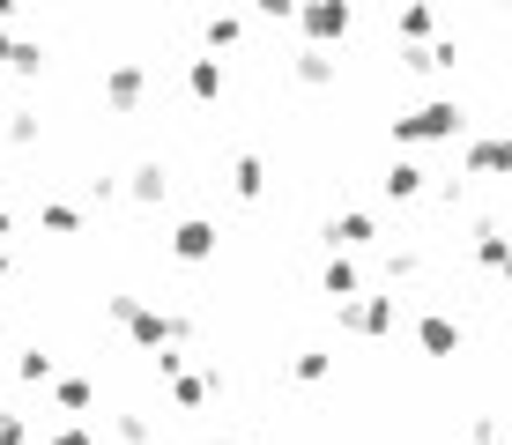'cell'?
<instances>
[{"label":"cell","mask_w":512,"mask_h":445,"mask_svg":"<svg viewBox=\"0 0 512 445\" xmlns=\"http://www.w3.org/2000/svg\"><path fill=\"white\" fill-rule=\"evenodd\" d=\"M15 371H23L30 386H52V356L45 349H23V364H15Z\"/></svg>","instance_id":"e0dca14e"},{"label":"cell","mask_w":512,"mask_h":445,"mask_svg":"<svg viewBox=\"0 0 512 445\" xmlns=\"http://www.w3.org/2000/svg\"><path fill=\"white\" fill-rule=\"evenodd\" d=\"M290 75L305 82V89H327V82H334V60H327L320 45H312V52H297V67H290Z\"/></svg>","instance_id":"7c38bea8"},{"label":"cell","mask_w":512,"mask_h":445,"mask_svg":"<svg viewBox=\"0 0 512 445\" xmlns=\"http://www.w3.org/2000/svg\"><path fill=\"white\" fill-rule=\"evenodd\" d=\"M8 141H15V149H30V141H38V112H15L8 119Z\"/></svg>","instance_id":"7402d4cb"},{"label":"cell","mask_w":512,"mask_h":445,"mask_svg":"<svg viewBox=\"0 0 512 445\" xmlns=\"http://www.w3.org/2000/svg\"><path fill=\"white\" fill-rule=\"evenodd\" d=\"M171 253H179V260H208V253H216V223H179V230H171Z\"/></svg>","instance_id":"8992f818"},{"label":"cell","mask_w":512,"mask_h":445,"mask_svg":"<svg viewBox=\"0 0 512 445\" xmlns=\"http://www.w3.org/2000/svg\"><path fill=\"white\" fill-rule=\"evenodd\" d=\"M8 52H15V45H8V30H0V67H8Z\"/></svg>","instance_id":"83f0119b"},{"label":"cell","mask_w":512,"mask_h":445,"mask_svg":"<svg viewBox=\"0 0 512 445\" xmlns=\"http://www.w3.org/2000/svg\"><path fill=\"white\" fill-rule=\"evenodd\" d=\"M0 445H23V416H0Z\"/></svg>","instance_id":"484cf974"},{"label":"cell","mask_w":512,"mask_h":445,"mask_svg":"<svg viewBox=\"0 0 512 445\" xmlns=\"http://www.w3.org/2000/svg\"><path fill=\"white\" fill-rule=\"evenodd\" d=\"M483 445H512V438H483Z\"/></svg>","instance_id":"4dcf8cb0"},{"label":"cell","mask_w":512,"mask_h":445,"mask_svg":"<svg viewBox=\"0 0 512 445\" xmlns=\"http://www.w3.org/2000/svg\"><path fill=\"white\" fill-rule=\"evenodd\" d=\"M208 45H216V52L238 45V15H216V23H208Z\"/></svg>","instance_id":"cb8c5ba5"},{"label":"cell","mask_w":512,"mask_h":445,"mask_svg":"<svg viewBox=\"0 0 512 445\" xmlns=\"http://www.w3.org/2000/svg\"><path fill=\"white\" fill-rule=\"evenodd\" d=\"M8 67H15V75H45V52H38V45H15Z\"/></svg>","instance_id":"44dd1931"},{"label":"cell","mask_w":512,"mask_h":445,"mask_svg":"<svg viewBox=\"0 0 512 445\" xmlns=\"http://www.w3.org/2000/svg\"><path fill=\"white\" fill-rule=\"evenodd\" d=\"M8 15H15V0H0V23H8Z\"/></svg>","instance_id":"f1b7e54d"},{"label":"cell","mask_w":512,"mask_h":445,"mask_svg":"<svg viewBox=\"0 0 512 445\" xmlns=\"http://www.w3.org/2000/svg\"><path fill=\"white\" fill-rule=\"evenodd\" d=\"M0 238H8V208H0Z\"/></svg>","instance_id":"f546056e"},{"label":"cell","mask_w":512,"mask_h":445,"mask_svg":"<svg viewBox=\"0 0 512 445\" xmlns=\"http://www.w3.org/2000/svg\"><path fill=\"white\" fill-rule=\"evenodd\" d=\"M290 371H297V379H305V386H320V379H327V349H305V356H297Z\"/></svg>","instance_id":"d6986e66"},{"label":"cell","mask_w":512,"mask_h":445,"mask_svg":"<svg viewBox=\"0 0 512 445\" xmlns=\"http://www.w3.org/2000/svg\"><path fill=\"white\" fill-rule=\"evenodd\" d=\"M505 282H512V260H505Z\"/></svg>","instance_id":"d6a6232c"},{"label":"cell","mask_w":512,"mask_h":445,"mask_svg":"<svg viewBox=\"0 0 512 445\" xmlns=\"http://www.w3.org/2000/svg\"><path fill=\"white\" fill-rule=\"evenodd\" d=\"M164 193H171L164 164H141V171H134V201H149V208H156V201H164Z\"/></svg>","instance_id":"5bb4252c"},{"label":"cell","mask_w":512,"mask_h":445,"mask_svg":"<svg viewBox=\"0 0 512 445\" xmlns=\"http://www.w3.org/2000/svg\"><path fill=\"white\" fill-rule=\"evenodd\" d=\"M416 342L431 349V356H453V349H461V327H453V319H438V312H431V319H423V327H416Z\"/></svg>","instance_id":"9c48e42d"},{"label":"cell","mask_w":512,"mask_h":445,"mask_svg":"<svg viewBox=\"0 0 512 445\" xmlns=\"http://www.w3.org/2000/svg\"><path fill=\"white\" fill-rule=\"evenodd\" d=\"M461 104H423V112H409V119H394V141L409 149V141H453L461 134Z\"/></svg>","instance_id":"7a4b0ae2"},{"label":"cell","mask_w":512,"mask_h":445,"mask_svg":"<svg viewBox=\"0 0 512 445\" xmlns=\"http://www.w3.org/2000/svg\"><path fill=\"white\" fill-rule=\"evenodd\" d=\"M141 89H149V75H141L134 60H119L112 75H104V104H112V112H134V104H141Z\"/></svg>","instance_id":"5b68a950"},{"label":"cell","mask_w":512,"mask_h":445,"mask_svg":"<svg viewBox=\"0 0 512 445\" xmlns=\"http://www.w3.org/2000/svg\"><path fill=\"white\" fill-rule=\"evenodd\" d=\"M327 245H334V253H342V245H372V216H364V208L334 216V223H327Z\"/></svg>","instance_id":"52a82bcc"},{"label":"cell","mask_w":512,"mask_h":445,"mask_svg":"<svg viewBox=\"0 0 512 445\" xmlns=\"http://www.w3.org/2000/svg\"><path fill=\"white\" fill-rule=\"evenodd\" d=\"M260 15L268 23H297V0H260Z\"/></svg>","instance_id":"d4e9b609"},{"label":"cell","mask_w":512,"mask_h":445,"mask_svg":"<svg viewBox=\"0 0 512 445\" xmlns=\"http://www.w3.org/2000/svg\"><path fill=\"white\" fill-rule=\"evenodd\" d=\"M52 445H90V431H82V423L75 431H52Z\"/></svg>","instance_id":"4316f807"},{"label":"cell","mask_w":512,"mask_h":445,"mask_svg":"<svg viewBox=\"0 0 512 445\" xmlns=\"http://www.w3.org/2000/svg\"><path fill=\"white\" fill-rule=\"evenodd\" d=\"M186 89H193L201 104H216V97H223V60H193V67H186Z\"/></svg>","instance_id":"30bf717a"},{"label":"cell","mask_w":512,"mask_h":445,"mask_svg":"<svg viewBox=\"0 0 512 445\" xmlns=\"http://www.w3.org/2000/svg\"><path fill=\"white\" fill-rule=\"evenodd\" d=\"M394 319H401V305H394V297H349V305H342V327L349 334H394Z\"/></svg>","instance_id":"3957f363"},{"label":"cell","mask_w":512,"mask_h":445,"mask_svg":"<svg viewBox=\"0 0 512 445\" xmlns=\"http://www.w3.org/2000/svg\"><path fill=\"white\" fill-rule=\"evenodd\" d=\"M45 230H60V238H75V230H82V216H75V208H60V201H45Z\"/></svg>","instance_id":"ffe728a7"},{"label":"cell","mask_w":512,"mask_h":445,"mask_svg":"<svg viewBox=\"0 0 512 445\" xmlns=\"http://www.w3.org/2000/svg\"><path fill=\"white\" fill-rule=\"evenodd\" d=\"M327 297H334V305L357 297V267H349V260H327Z\"/></svg>","instance_id":"2e32d148"},{"label":"cell","mask_w":512,"mask_h":445,"mask_svg":"<svg viewBox=\"0 0 512 445\" xmlns=\"http://www.w3.org/2000/svg\"><path fill=\"white\" fill-rule=\"evenodd\" d=\"M379 193H386V201H416V193H423V171L409 164V156H401V164H386V178H379Z\"/></svg>","instance_id":"ba28073f"},{"label":"cell","mask_w":512,"mask_h":445,"mask_svg":"<svg viewBox=\"0 0 512 445\" xmlns=\"http://www.w3.org/2000/svg\"><path fill=\"white\" fill-rule=\"evenodd\" d=\"M401 38H431V8H423V0H416V8H401Z\"/></svg>","instance_id":"ac0fdd59"},{"label":"cell","mask_w":512,"mask_h":445,"mask_svg":"<svg viewBox=\"0 0 512 445\" xmlns=\"http://www.w3.org/2000/svg\"><path fill=\"white\" fill-rule=\"evenodd\" d=\"M231 193H238V201H260V193H268V171H260V156H238V164H231Z\"/></svg>","instance_id":"8fae6325"},{"label":"cell","mask_w":512,"mask_h":445,"mask_svg":"<svg viewBox=\"0 0 512 445\" xmlns=\"http://www.w3.org/2000/svg\"><path fill=\"white\" fill-rule=\"evenodd\" d=\"M475 260H483V267H505V260H512V238H505L498 223H483V230H475Z\"/></svg>","instance_id":"4fadbf2b"},{"label":"cell","mask_w":512,"mask_h":445,"mask_svg":"<svg viewBox=\"0 0 512 445\" xmlns=\"http://www.w3.org/2000/svg\"><path fill=\"white\" fill-rule=\"evenodd\" d=\"M394 8H416V0H394Z\"/></svg>","instance_id":"1f68e13d"},{"label":"cell","mask_w":512,"mask_h":445,"mask_svg":"<svg viewBox=\"0 0 512 445\" xmlns=\"http://www.w3.org/2000/svg\"><path fill=\"white\" fill-rule=\"evenodd\" d=\"M112 319L134 334L141 349H164V342H186V327L193 319H179V312H149V305H134V297H112Z\"/></svg>","instance_id":"6da1fadb"},{"label":"cell","mask_w":512,"mask_h":445,"mask_svg":"<svg viewBox=\"0 0 512 445\" xmlns=\"http://www.w3.org/2000/svg\"><path fill=\"white\" fill-rule=\"evenodd\" d=\"M171 401H179V408H201V401H208V379H201V371H171Z\"/></svg>","instance_id":"9a60e30c"},{"label":"cell","mask_w":512,"mask_h":445,"mask_svg":"<svg viewBox=\"0 0 512 445\" xmlns=\"http://www.w3.org/2000/svg\"><path fill=\"white\" fill-rule=\"evenodd\" d=\"M52 394H60V408H90V379H60Z\"/></svg>","instance_id":"603a6c76"},{"label":"cell","mask_w":512,"mask_h":445,"mask_svg":"<svg viewBox=\"0 0 512 445\" xmlns=\"http://www.w3.org/2000/svg\"><path fill=\"white\" fill-rule=\"evenodd\" d=\"M297 23H305V38H312V45L349 38V0H305V8H297Z\"/></svg>","instance_id":"277c9868"}]
</instances>
